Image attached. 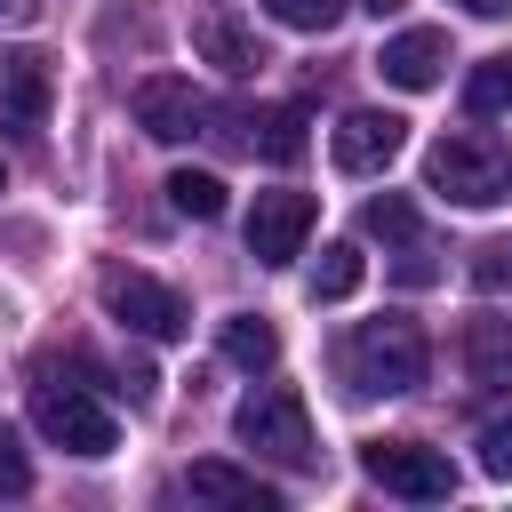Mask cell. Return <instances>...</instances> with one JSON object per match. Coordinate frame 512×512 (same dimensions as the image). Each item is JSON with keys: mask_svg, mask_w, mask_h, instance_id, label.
<instances>
[{"mask_svg": "<svg viewBox=\"0 0 512 512\" xmlns=\"http://www.w3.org/2000/svg\"><path fill=\"white\" fill-rule=\"evenodd\" d=\"M424 192H440V200H456V208H496V200H512V144H496V136H480V128L440 136V144L424 152Z\"/></svg>", "mask_w": 512, "mask_h": 512, "instance_id": "obj_2", "label": "cell"}, {"mask_svg": "<svg viewBox=\"0 0 512 512\" xmlns=\"http://www.w3.org/2000/svg\"><path fill=\"white\" fill-rule=\"evenodd\" d=\"M120 392H128L136 408H152V392H160V376H152L144 360H128V368H120Z\"/></svg>", "mask_w": 512, "mask_h": 512, "instance_id": "obj_25", "label": "cell"}, {"mask_svg": "<svg viewBox=\"0 0 512 512\" xmlns=\"http://www.w3.org/2000/svg\"><path fill=\"white\" fill-rule=\"evenodd\" d=\"M32 8H40V0H0V24H24Z\"/></svg>", "mask_w": 512, "mask_h": 512, "instance_id": "obj_27", "label": "cell"}, {"mask_svg": "<svg viewBox=\"0 0 512 512\" xmlns=\"http://www.w3.org/2000/svg\"><path fill=\"white\" fill-rule=\"evenodd\" d=\"M48 104H56L48 56H40V48H0V128L32 136V128L48 120Z\"/></svg>", "mask_w": 512, "mask_h": 512, "instance_id": "obj_10", "label": "cell"}, {"mask_svg": "<svg viewBox=\"0 0 512 512\" xmlns=\"http://www.w3.org/2000/svg\"><path fill=\"white\" fill-rule=\"evenodd\" d=\"M360 224H368L376 240H400V248H408V240H416V200L384 192V200H368V216H360Z\"/></svg>", "mask_w": 512, "mask_h": 512, "instance_id": "obj_20", "label": "cell"}, {"mask_svg": "<svg viewBox=\"0 0 512 512\" xmlns=\"http://www.w3.org/2000/svg\"><path fill=\"white\" fill-rule=\"evenodd\" d=\"M184 488H192L200 504H240V512H272V504H280L272 480H256V472H240V464H224V456H200V464L184 472Z\"/></svg>", "mask_w": 512, "mask_h": 512, "instance_id": "obj_12", "label": "cell"}, {"mask_svg": "<svg viewBox=\"0 0 512 512\" xmlns=\"http://www.w3.org/2000/svg\"><path fill=\"white\" fill-rule=\"evenodd\" d=\"M32 424H40L56 448H72V456H112V448H120L112 408L88 400L80 384H40V392H32Z\"/></svg>", "mask_w": 512, "mask_h": 512, "instance_id": "obj_6", "label": "cell"}, {"mask_svg": "<svg viewBox=\"0 0 512 512\" xmlns=\"http://www.w3.org/2000/svg\"><path fill=\"white\" fill-rule=\"evenodd\" d=\"M104 312H112L128 336H152V344H176V336H192V312H184V296H176L168 280H152V272H104Z\"/></svg>", "mask_w": 512, "mask_h": 512, "instance_id": "obj_5", "label": "cell"}, {"mask_svg": "<svg viewBox=\"0 0 512 512\" xmlns=\"http://www.w3.org/2000/svg\"><path fill=\"white\" fill-rule=\"evenodd\" d=\"M424 368H432V344H424V328L416 320H400V312H384V320H360L352 336H344V384L352 392H416L424 384Z\"/></svg>", "mask_w": 512, "mask_h": 512, "instance_id": "obj_1", "label": "cell"}, {"mask_svg": "<svg viewBox=\"0 0 512 512\" xmlns=\"http://www.w3.org/2000/svg\"><path fill=\"white\" fill-rule=\"evenodd\" d=\"M360 472H368L384 496H408V504H448V496H456L448 448H424V440H368V448H360Z\"/></svg>", "mask_w": 512, "mask_h": 512, "instance_id": "obj_4", "label": "cell"}, {"mask_svg": "<svg viewBox=\"0 0 512 512\" xmlns=\"http://www.w3.org/2000/svg\"><path fill=\"white\" fill-rule=\"evenodd\" d=\"M24 488H32V456H24L16 432L0 424V496H24Z\"/></svg>", "mask_w": 512, "mask_h": 512, "instance_id": "obj_24", "label": "cell"}, {"mask_svg": "<svg viewBox=\"0 0 512 512\" xmlns=\"http://www.w3.org/2000/svg\"><path fill=\"white\" fill-rule=\"evenodd\" d=\"M312 216H320L312 192H256V208H248V256L256 264H296Z\"/></svg>", "mask_w": 512, "mask_h": 512, "instance_id": "obj_9", "label": "cell"}, {"mask_svg": "<svg viewBox=\"0 0 512 512\" xmlns=\"http://www.w3.org/2000/svg\"><path fill=\"white\" fill-rule=\"evenodd\" d=\"M400 144H408V120H400V112L360 104V112H344V120H336L328 160H336L344 176H376V168H392V160H400Z\"/></svg>", "mask_w": 512, "mask_h": 512, "instance_id": "obj_7", "label": "cell"}, {"mask_svg": "<svg viewBox=\"0 0 512 512\" xmlns=\"http://www.w3.org/2000/svg\"><path fill=\"white\" fill-rule=\"evenodd\" d=\"M192 48H200L216 72H232V80H248V72L264 64V56H256V40H248L240 24H224V16H200V24H192Z\"/></svg>", "mask_w": 512, "mask_h": 512, "instance_id": "obj_15", "label": "cell"}, {"mask_svg": "<svg viewBox=\"0 0 512 512\" xmlns=\"http://www.w3.org/2000/svg\"><path fill=\"white\" fill-rule=\"evenodd\" d=\"M304 144H312V136H304V112H296V104H272V112H256V128H248V152H264L272 168H296Z\"/></svg>", "mask_w": 512, "mask_h": 512, "instance_id": "obj_16", "label": "cell"}, {"mask_svg": "<svg viewBox=\"0 0 512 512\" xmlns=\"http://www.w3.org/2000/svg\"><path fill=\"white\" fill-rule=\"evenodd\" d=\"M360 8H368V16H392V8H400V0H360Z\"/></svg>", "mask_w": 512, "mask_h": 512, "instance_id": "obj_28", "label": "cell"}, {"mask_svg": "<svg viewBox=\"0 0 512 512\" xmlns=\"http://www.w3.org/2000/svg\"><path fill=\"white\" fill-rule=\"evenodd\" d=\"M464 368H472V384L512 392V320H472L464 328Z\"/></svg>", "mask_w": 512, "mask_h": 512, "instance_id": "obj_14", "label": "cell"}, {"mask_svg": "<svg viewBox=\"0 0 512 512\" xmlns=\"http://www.w3.org/2000/svg\"><path fill=\"white\" fill-rule=\"evenodd\" d=\"M216 352H224L232 368L264 376V368H280V328H272V320H256V312H232V320L216 328Z\"/></svg>", "mask_w": 512, "mask_h": 512, "instance_id": "obj_13", "label": "cell"}, {"mask_svg": "<svg viewBox=\"0 0 512 512\" xmlns=\"http://www.w3.org/2000/svg\"><path fill=\"white\" fill-rule=\"evenodd\" d=\"M168 208L192 216V224H216V216H224V176H208V168H176V176H168Z\"/></svg>", "mask_w": 512, "mask_h": 512, "instance_id": "obj_17", "label": "cell"}, {"mask_svg": "<svg viewBox=\"0 0 512 512\" xmlns=\"http://www.w3.org/2000/svg\"><path fill=\"white\" fill-rule=\"evenodd\" d=\"M264 8H272L288 32H328V24L344 16V0H264Z\"/></svg>", "mask_w": 512, "mask_h": 512, "instance_id": "obj_21", "label": "cell"}, {"mask_svg": "<svg viewBox=\"0 0 512 512\" xmlns=\"http://www.w3.org/2000/svg\"><path fill=\"white\" fill-rule=\"evenodd\" d=\"M128 112H136V128H144V136H160V144H184V136L208 120L200 88H192V80H176V72H144V80L128 88Z\"/></svg>", "mask_w": 512, "mask_h": 512, "instance_id": "obj_8", "label": "cell"}, {"mask_svg": "<svg viewBox=\"0 0 512 512\" xmlns=\"http://www.w3.org/2000/svg\"><path fill=\"white\" fill-rule=\"evenodd\" d=\"M376 72H384L392 88H432V80L448 72V32H432V24L392 32V40L376 48Z\"/></svg>", "mask_w": 512, "mask_h": 512, "instance_id": "obj_11", "label": "cell"}, {"mask_svg": "<svg viewBox=\"0 0 512 512\" xmlns=\"http://www.w3.org/2000/svg\"><path fill=\"white\" fill-rule=\"evenodd\" d=\"M392 280H400V288H432V280H440V264H432V256H400V272H392Z\"/></svg>", "mask_w": 512, "mask_h": 512, "instance_id": "obj_26", "label": "cell"}, {"mask_svg": "<svg viewBox=\"0 0 512 512\" xmlns=\"http://www.w3.org/2000/svg\"><path fill=\"white\" fill-rule=\"evenodd\" d=\"M360 280H368L360 248H352V240H336V248H320V264H312V304H344Z\"/></svg>", "mask_w": 512, "mask_h": 512, "instance_id": "obj_18", "label": "cell"}, {"mask_svg": "<svg viewBox=\"0 0 512 512\" xmlns=\"http://www.w3.org/2000/svg\"><path fill=\"white\" fill-rule=\"evenodd\" d=\"M464 112H472V120H488V112H512V56H488V64H472V80H464Z\"/></svg>", "mask_w": 512, "mask_h": 512, "instance_id": "obj_19", "label": "cell"}, {"mask_svg": "<svg viewBox=\"0 0 512 512\" xmlns=\"http://www.w3.org/2000/svg\"><path fill=\"white\" fill-rule=\"evenodd\" d=\"M232 432H240V448H256V456H272L280 472H312V416H304V392H288V384H264V392H248L240 408H232Z\"/></svg>", "mask_w": 512, "mask_h": 512, "instance_id": "obj_3", "label": "cell"}, {"mask_svg": "<svg viewBox=\"0 0 512 512\" xmlns=\"http://www.w3.org/2000/svg\"><path fill=\"white\" fill-rule=\"evenodd\" d=\"M480 472H488V480H512V416H496V424L480 432Z\"/></svg>", "mask_w": 512, "mask_h": 512, "instance_id": "obj_22", "label": "cell"}, {"mask_svg": "<svg viewBox=\"0 0 512 512\" xmlns=\"http://www.w3.org/2000/svg\"><path fill=\"white\" fill-rule=\"evenodd\" d=\"M504 280H512V248H504V240H496V248H472V288L496 296Z\"/></svg>", "mask_w": 512, "mask_h": 512, "instance_id": "obj_23", "label": "cell"}]
</instances>
